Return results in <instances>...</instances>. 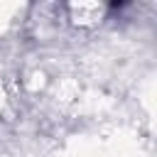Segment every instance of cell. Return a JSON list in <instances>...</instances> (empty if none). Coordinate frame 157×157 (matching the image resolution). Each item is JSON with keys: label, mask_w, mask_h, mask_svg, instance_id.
<instances>
[]
</instances>
